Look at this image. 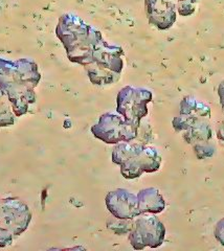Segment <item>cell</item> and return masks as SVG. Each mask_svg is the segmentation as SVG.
<instances>
[{
  "label": "cell",
  "instance_id": "cell-1",
  "mask_svg": "<svg viewBox=\"0 0 224 251\" xmlns=\"http://www.w3.org/2000/svg\"><path fill=\"white\" fill-rule=\"evenodd\" d=\"M56 35L69 61L82 65L95 85H110L120 80L125 54L121 46L108 44L101 31L72 13L62 15Z\"/></svg>",
  "mask_w": 224,
  "mask_h": 251
},
{
  "label": "cell",
  "instance_id": "cell-2",
  "mask_svg": "<svg viewBox=\"0 0 224 251\" xmlns=\"http://www.w3.org/2000/svg\"><path fill=\"white\" fill-rule=\"evenodd\" d=\"M41 77L37 63L32 59L12 61L0 58V90L9 97L17 117L27 113L29 106L36 103L35 88Z\"/></svg>",
  "mask_w": 224,
  "mask_h": 251
},
{
  "label": "cell",
  "instance_id": "cell-3",
  "mask_svg": "<svg viewBox=\"0 0 224 251\" xmlns=\"http://www.w3.org/2000/svg\"><path fill=\"white\" fill-rule=\"evenodd\" d=\"M211 116L210 107L193 97H185L180 103V115L173 120L176 131L183 132V137L195 150L211 137V128L207 121Z\"/></svg>",
  "mask_w": 224,
  "mask_h": 251
},
{
  "label": "cell",
  "instance_id": "cell-4",
  "mask_svg": "<svg viewBox=\"0 0 224 251\" xmlns=\"http://www.w3.org/2000/svg\"><path fill=\"white\" fill-rule=\"evenodd\" d=\"M112 161L121 167L124 177L134 179L141 177L143 173L156 172L160 167L161 157L155 148L120 143L113 149Z\"/></svg>",
  "mask_w": 224,
  "mask_h": 251
},
{
  "label": "cell",
  "instance_id": "cell-5",
  "mask_svg": "<svg viewBox=\"0 0 224 251\" xmlns=\"http://www.w3.org/2000/svg\"><path fill=\"white\" fill-rule=\"evenodd\" d=\"M32 217L28 206L20 199H0V247L12 244L14 238L25 232Z\"/></svg>",
  "mask_w": 224,
  "mask_h": 251
},
{
  "label": "cell",
  "instance_id": "cell-6",
  "mask_svg": "<svg viewBox=\"0 0 224 251\" xmlns=\"http://www.w3.org/2000/svg\"><path fill=\"white\" fill-rule=\"evenodd\" d=\"M152 100V92L145 88L126 86L117 97V111L131 125L140 128L142 119L148 114L147 105Z\"/></svg>",
  "mask_w": 224,
  "mask_h": 251
},
{
  "label": "cell",
  "instance_id": "cell-7",
  "mask_svg": "<svg viewBox=\"0 0 224 251\" xmlns=\"http://www.w3.org/2000/svg\"><path fill=\"white\" fill-rule=\"evenodd\" d=\"M92 134L106 144L130 143L136 138L138 128L128 123L121 114L104 113L99 123L91 127Z\"/></svg>",
  "mask_w": 224,
  "mask_h": 251
},
{
  "label": "cell",
  "instance_id": "cell-8",
  "mask_svg": "<svg viewBox=\"0 0 224 251\" xmlns=\"http://www.w3.org/2000/svg\"><path fill=\"white\" fill-rule=\"evenodd\" d=\"M165 235L164 224L155 216L148 215L136 220L129 241L136 250H142L147 246L156 248L163 244Z\"/></svg>",
  "mask_w": 224,
  "mask_h": 251
},
{
  "label": "cell",
  "instance_id": "cell-9",
  "mask_svg": "<svg viewBox=\"0 0 224 251\" xmlns=\"http://www.w3.org/2000/svg\"><path fill=\"white\" fill-rule=\"evenodd\" d=\"M108 210L118 219L130 220L142 215L138 208L137 196L124 188H118L106 196Z\"/></svg>",
  "mask_w": 224,
  "mask_h": 251
},
{
  "label": "cell",
  "instance_id": "cell-10",
  "mask_svg": "<svg viewBox=\"0 0 224 251\" xmlns=\"http://www.w3.org/2000/svg\"><path fill=\"white\" fill-rule=\"evenodd\" d=\"M145 10L149 22L159 29H168L176 21L175 0H145Z\"/></svg>",
  "mask_w": 224,
  "mask_h": 251
},
{
  "label": "cell",
  "instance_id": "cell-11",
  "mask_svg": "<svg viewBox=\"0 0 224 251\" xmlns=\"http://www.w3.org/2000/svg\"><path fill=\"white\" fill-rule=\"evenodd\" d=\"M138 208L141 213H150L158 214L161 213L166 207V202L158 192V190L154 187H149L142 190L137 195Z\"/></svg>",
  "mask_w": 224,
  "mask_h": 251
},
{
  "label": "cell",
  "instance_id": "cell-12",
  "mask_svg": "<svg viewBox=\"0 0 224 251\" xmlns=\"http://www.w3.org/2000/svg\"><path fill=\"white\" fill-rule=\"evenodd\" d=\"M15 117H17L14 113L9 97L0 90V127H9L15 124Z\"/></svg>",
  "mask_w": 224,
  "mask_h": 251
},
{
  "label": "cell",
  "instance_id": "cell-13",
  "mask_svg": "<svg viewBox=\"0 0 224 251\" xmlns=\"http://www.w3.org/2000/svg\"><path fill=\"white\" fill-rule=\"evenodd\" d=\"M176 10L183 17L192 15L195 12L198 0H175Z\"/></svg>",
  "mask_w": 224,
  "mask_h": 251
},
{
  "label": "cell",
  "instance_id": "cell-14",
  "mask_svg": "<svg viewBox=\"0 0 224 251\" xmlns=\"http://www.w3.org/2000/svg\"><path fill=\"white\" fill-rule=\"evenodd\" d=\"M219 97H220V100H221V105H222V108H223V111H224V82H222L219 86Z\"/></svg>",
  "mask_w": 224,
  "mask_h": 251
}]
</instances>
